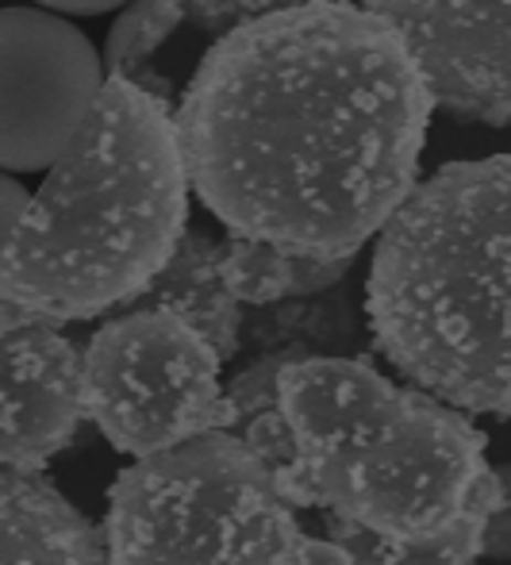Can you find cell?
Masks as SVG:
<instances>
[{"mask_svg": "<svg viewBox=\"0 0 511 565\" xmlns=\"http://www.w3.org/2000/svg\"><path fill=\"white\" fill-rule=\"evenodd\" d=\"M435 113L401 31L308 0L231 28L178 108L189 189L231 235L354 258L412 193Z\"/></svg>", "mask_w": 511, "mask_h": 565, "instance_id": "cell-1", "label": "cell"}, {"mask_svg": "<svg viewBox=\"0 0 511 565\" xmlns=\"http://www.w3.org/2000/svg\"><path fill=\"white\" fill-rule=\"evenodd\" d=\"M292 508H319L331 543L365 565H469L500 508L485 431L454 404L404 388L365 358L292 354L277 370Z\"/></svg>", "mask_w": 511, "mask_h": 565, "instance_id": "cell-2", "label": "cell"}, {"mask_svg": "<svg viewBox=\"0 0 511 565\" xmlns=\"http://www.w3.org/2000/svg\"><path fill=\"white\" fill-rule=\"evenodd\" d=\"M185 231L189 173L170 108L127 74L104 77L0 250V316L62 328L127 308Z\"/></svg>", "mask_w": 511, "mask_h": 565, "instance_id": "cell-3", "label": "cell"}, {"mask_svg": "<svg viewBox=\"0 0 511 565\" xmlns=\"http://www.w3.org/2000/svg\"><path fill=\"white\" fill-rule=\"evenodd\" d=\"M365 312L396 373L461 412L511 416V158L450 162L377 231Z\"/></svg>", "mask_w": 511, "mask_h": 565, "instance_id": "cell-4", "label": "cell"}, {"mask_svg": "<svg viewBox=\"0 0 511 565\" xmlns=\"http://www.w3.org/2000/svg\"><path fill=\"white\" fill-rule=\"evenodd\" d=\"M100 539L116 565H350L339 543L300 531L269 466L227 427L124 469Z\"/></svg>", "mask_w": 511, "mask_h": 565, "instance_id": "cell-5", "label": "cell"}, {"mask_svg": "<svg viewBox=\"0 0 511 565\" xmlns=\"http://www.w3.org/2000/svg\"><path fill=\"white\" fill-rule=\"evenodd\" d=\"M223 358L166 308H124L82 354L85 419L127 458L235 427L220 385Z\"/></svg>", "mask_w": 511, "mask_h": 565, "instance_id": "cell-6", "label": "cell"}, {"mask_svg": "<svg viewBox=\"0 0 511 565\" xmlns=\"http://www.w3.org/2000/svg\"><path fill=\"white\" fill-rule=\"evenodd\" d=\"M104 89L82 28L46 8H0V170H46L77 139Z\"/></svg>", "mask_w": 511, "mask_h": 565, "instance_id": "cell-7", "label": "cell"}, {"mask_svg": "<svg viewBox=\"0 0 511 565\" xmlns=\"http://www.w3.org/2000/svg\"><path fill=\"white\" fill-rule=\"evenodd\" d=\"M408 43L435 105L511 127V0H362Z\"/></svg>", "mask_w": 511, "mask_h": 565, "instance_id": "cell-8", "label": "cell"}, {"mask_svg": "<svg viewBox=\"0 0 511 565\" xmlns=\"http://www.w3.org/2000/svg\"><path fill=\"white\" fill-rule=\"evenodd\" d=\"M82 416V350L54 323L0 316V469L39 473Z\"/></svg>", "mask_w": 511, "mask_h": 565, "instance_id": "cell-9", "label": "cell"}, {"mask_svg": "<svg viewBox=\"0 0 511 565\" xmlns=\"http://www.w3.org/2000/svg\"><path fill=\"white\" fill-rule=\"evenodd\" d=\"M93 562H104L100 527H93L43 477L0 469V565Z\"/></svg>", "mask_w": 511, "mask_h": 565, "instance_id": "cell-10", "label": "cell"}, {"mask_svg": "<svg viewBox=\"0 0 511 565\" xmlns=\"http://www.w3.org/2000/svg\"><path fill=\"white\" fill-rule=\"evenodd\" d=\"M127 308H166L193 323L227 362L238 350V300L220 274V243L204 231H185L155 281Z\"/></svg>", "mask_w": 511, "mask_h": 565, "instance_id": "cell-11", "label": "cell"}, {"mask_svg": "<svg viewBox=\"0 0 511 565\" xmlns=\"http://www.w3.org/2000/svg\"><path fill=\"white\" fill-rule=\"evenodd\" d=\"M354 258H305L258 238L231 235L220 243V274L238 305H277L289 297H311L342 281Z\"/></svg>", "mask_w": 511, "mask_h": 565, "instance_id": "cell-12", "label": "cell"}, {"mask_svg": "<svg viewBox=\"0 0 511 565\" xmlns=\"http://www.w3.org/2000/svg\"><path fill=\"white\" fill-rule=\"evenodd\" d=\"M292 4H308V0H131V8L108 31L104 62L111 74H127L147 54H155L181 23L223 28V23H243Z\"/></svg>", "mask_w": 511, "mask_h": 565, "instance_id": "cell-13", "label": "cell"}, {"mask_svg": "<svg viewBox=\"0 0 511 565\" xmlns=\"http://www.w3.org/2000/svg\"><path fill=\"white\" fill-rule=\"evenodd\" d=\"M238 427H243L246 447L266 461L274 477H281L285 469L292 466V435H289V424H285V416H281V408H277V404L254 408L251 416L238 419Z\"/></svg>", "mask_w": 511, "mask_h": 565, "instance_id": "cell-14", "label": "cell"}, {"mask_svg": "<svg viewBox=\"0 0 511 565\" xmlns=\"http://www.w3.org/2000/svg\"><path fill=\"white\" fill-rule=\"evenodd\" d=\"M497 481H500V508L485 523L481 558L511 562V461L508 466H497Z\"/></svg>", "mask_w": 511, "mask_h": 565, "instance_id": "cell-15", "label": "cell"}, {"mask_svg": "<svg viewBox=\"0 0 511 565\" xmlns=\"http://www.w3.org/2000/svg\"><path fill=\"white\" fill-rule=\"evenodd\" d=\"M23 204H28V193H23V185L0 170V250L8 246V238H12L15 224H20Z\"/></svg>", "mask_w": 511, "mask_h": 565, "instance_id": "cell-16", "label": "cell"}, {"mask_svg": "<svg viewBox=\"0 0 511 565\" xmlns=\"http://www.w3.org/2000/svg\"><path fill=\"white\" fill-rule=\"evenodd\" d=\"M35 4L51 8V12H66V15H100L111 8H124L131 0H35Z\"/></svg>", "mask_w": 511, "mask_h": 565, "instance_id": "cell-17", "label": "cell"}]
</instances>
